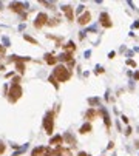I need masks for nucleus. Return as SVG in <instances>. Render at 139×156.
<instances>
[{
  "instance_id": "nucleus-10",
  "label": "nucleus",
  "mask_w": 139,
  "mask_h": 156,
  "mask_svg": "<svg viewBox=\"0 0 139 156\" xmlns=\"http://www.w3.org/2000/svg\"><path fill=\"white\" fill-rule=\"evenodd\" d=\"M62 142H63V136H60V135L53 136V138L50 139V144H51V145H57V147H60Z\"/></svg>"
},
{
  "instance_id": "nucleus-16",
  "label": "nucleus",
  "mask_w": 139,
  "mask_h": 156,
  "mask_svg": "<svg viewBox=\"0 0 139 156\" xmlns=\"http://www.w3.org/2000/svg\"><path fill=\"white\" fill-rule=\"evenodd\" d=\"M44 151H45V147H36L34 150H33V153H31V156H44Z\"/></svg>"
},
{
  "instance_id": "nucleus-22",
  "label": "nucleus",
  "mask_w": 139,
  "mask_h": 156,
  "mask_svg": "<svg viewBox=\"0 0 139 156\" xmlns=\"http://www.w3.org/2000/svg\"><path fill=\"white\" fill-rule=\"evenodd\" d=\"M47 25H50V27H56V25H59V19L57 17H54V19H51V22L48 20V23Z\"/></svg>"
},
{
  "instance_id": "nucleus-8",
  "label": "nucleus",
  "mask_w": 139,
  "mask_h": 156,
  "mask_svg": "<svg viewBox=\"0 0 139 156\" xmlns=\"http://www.w3.org/2000/svg\"><path fill=\"white\" fill-rule=\"evenodd\" d=\"M25 6H26V5H23V3H20V2H12V3L9 5V8H11L14 12H22V11L25 9Z\"/></svg>"
},
{
  "instance_id": "nucleus-11",
  "label": "nucleus",
  "mask_w": 139,
  "mask_h": 156,
  "mask_svg": "<svg viewBox=\"0 0 139 156\" xmlns=\"http://www.w3.org/2000/svg\"><path fill=\"white\" fill-rule=\"evenodd\" d=\"M101 114L104 116V122H105V125H107V130H110V127H111V119H110L108 113L105 111V108H101Z\"/></svg>"
},
{
  "instance_id": "nucleus-23",
  "label": "nucleus",
  "mask_w": 139,
  "mask_h": 156,
  "mask_svg": "<svg viewBox=\"0 0 139 156\" xmlns=\"http://www.w3.org/2000/svg\"><path fill=\"white\" fill-rule=\"evenodd\" d=\"M53 85H54V88H59V84H57V81H56V77L54 76H50V79H48Z\"/></svg>"
},
{
  "instance_id": "nucleus-5",
  "label": "nucleus",
  "mask_w": 139,
  "mask_h": 156,
  "mask_svg": "<svg viewBox=\"0 0 139 156\" xmlns=\"http://www.w3.org/2000/svg\"><path fill=\"white\" fill-rule=\"evenodd\" d=\"M54 156H73L70 148H63V147H57L54 150Z\"/></svg>"
},
{
  "instance_id": "nucleus-35",
  "label": "nucleus",
  "mask_w": 139,
  "mask_h": 156,
  "mask_svg": "<svg viewBox=\"0 0 139 156\" xmlns=\"http://www.w3.org/2000/svg\"><path fill=\"white\" fill-rule=\"evenodd\" d=\"M133 28H139V22H134V23H133Z\"/></svg>"
},
{
  "instance_id": "nucleus-20",
  "label": "nucleus",
  "mask_w": 139,
  "mask_h": 156,
  "mask_svg": "<svg viewBox=\"0 0 139 156\" xmlns=\"http://www.w3.org/2000/svg\"><path fill=\"white\" fill-rule=\"evenodd\" d=\"M25 40H28V42L33 43V45H39V43H37V40H36V39H33L31 36H26V34H25Z\"/></svg>"
},
{
  "instance_id": "nucleus-18",
  "label": "nucleus",
  "mask_w": 139,
  "mask_h": 156,
  "mask_svg": "<svg viewBox=\"0 0 139 156\" xmlns=\"http://www.w3.org/2000/svg\"><path fill=\"white\" fill-rule=\"evenodd\" d=\"M65 49H66V53H70V54H71L73 51L76 49V45H74L73 42H68V43L65 45Z\"/></svg>"
},
{
  "instance_id": "nucleus-9",
  "label": "nucleus",
  "mask_w": 139,
  "mask_h": 156,
  "mask_svg": "<svg viewBox=\"0 0 139 156\" xmlns=\"http://www.w3.org/2000/svg\"><path fill=\"white\" fill-rule=\"evenodd\" d=\"M62 11L65 12V16H66V19L71 22L73 20V17H74V12H73V8L71 6H68V5H65V6H62Z\"/></svg>"
},
{
  "instance_id": "nucleus-14",
  "label": "nucleus",
  "mask_w": 139,
  "mask_h": 156,
  "mask_svg": "<svg viewBox=\"0 0 139 156\" xmlns=\"http://www.w3.org/2000/svg\"><path fill=\"white\" fill-rule=\"evenodd\" d=\"M57 60H62V62H73V56L70 54V53H63V54H60L59 57H57Z\"/></svg>"
},
{
  "instance_id": "nucleus-30",
  "label": "nucleus",
  "mask_w": 139,
  "mask_h": 156,
  "mask_svg": "<svg viewBox=\"0 0 139 156\" xmlns=\"http://www.w3.org/2000/svg\"><path fill=\"white\" fill-rule=\"evenodd\" d=\"M77 156H91V154H88V153H85V151H80Z\"/></svg>"
},
{
  "instance_id": "nucleus-34",
  "label": "nucleus",
  "mask_w": 139,
  "mask_h": 156,
  "mask_svg": "<svg viewBox=\"0 0 139 156\" xmlns=\"http://www.w3.org/2000/svg\"><path fill=\"white\" fill-rule=\"evenodd\" d=\"M134 79H136V81H139V71H136V73H134Z\"/></svg>"
},
{
  "instance_id": "nucleus-21",
  "label": "nucleus",
  "mask_w": 139,
  "mask_h": 156,
  "mask_svg": "<svg viewBox=\"0 0 139 156\" xmlns=\"http://www.w3.org/2000/svg\"><path fill=\"white\" fill-rule=\"evenodd\" d=\"M44 156H54V150L50 148V147H47L45 151H44Z\"/></svg>"
},
{
  "instance_id": "nucleus-19",
  "label": "nucleus",
  "mask_w": 139,
  "mask_h": 156,
  "mask_svg": "<svg viewBox=\"0 0 139 156\" xmlns=\"http://www.w3.org/2000/svg\"><path fill=\"white\" fill-rule=\"evenodd\" d=\"M99 97H90L88 99V103H90V105H99Z\"/></svg>"
},
{
  "instance_id": "nucleus-2",
  "label": "nucleus",
  "mask_w": 139,
  "mask_h": 156,
  "mask_svg": "<svg viewBox=\"0 0 139 156\" xmlns=\"http://www.w3.org/2000/svg\"><path fill=\"white\" fill-rule=\"evenodd\" d=\"M22 87L19 85V84H12L11 85V88H9V91H8V100L9 102H17L19 99H20V96H22Z\"/></svg>"
},
{
  "instance_id": "nucleus-33",
  "label": "nucleus",
  "mask_w": 139,
  "mask_h": 156,
  "mask_svg": "<svg viewBox=\"0 0 139 156\" xmlns=\"http://www.w3.org/2000/svg\"><path fill=\"white\" fill-rule=\"evenodd\" d=\"M122 121H124L125 124H127V122H128V118H127V116H122Z\"/></svg>"
},
{
  "instance_id": "nucleus-15",
  "label": "nucleus",
  "mask_w": 139,
  "mask_h": 156,
  "mask_svg": "<svg viewBox=\"0 0 139 156\" xmlns=\"http://www.w3.org/2000/svg\"><path fill=\"white\" fill-rule=\"evenodd\" d=\"M97 116V111L94 110V108H90L87 113H85V119H88V121H93L94 118Z\"/></svg>"
},
{
  "instance_id": "nucleus-29",
  "label": "nucleus",
  "mask_w": 139,
  "mask_h": 156,
  "mask_svg": "<svg viewBox=\"0 0 139 156\" xmlns=\"http://www.w3.org/2000/svg\"><path fill=\"white\" fill-rule=\"evenodd\" d=\"M0 54H2V56L5 54V46H2V45H0Z\"/></svg>"
},
{
  "instance_id": "nucleus-3",
  "label": "nucleus",
  "mask_w": 139,
  "mask_h": 156,
  "mask_svg": "<svg viewBox=\"0 0 139 156\" xmlns=\"http://www.w3.org/2000/svg\"><path fill=\"white\" fill-rule=\"evenodd\" d=\"M44 128H45V133L51 135L53 130H54V113L48 111L44 118Z\"/></svg>"
},
{
  "instance_id": "nucleus-26",
  "label": "nucleus",
  "mask_w": 139,
  "mask_h": 156,
  "mask_svg": "<svg viewBox=\"0 0 139 156\" xmlns=\"http://www.w3.org/2000/svg\"><path fill=\"white\" fill-rule=\"evenodd\" d=\"M96 73H97V74H101V73H104V68L101 67V65H99V67L96 68Z\"/></svg>"
},
{
  "instance_id": "nucleus-4",
  "label": "nucleus",
  "mask_w": 139,
  "mask_h": 156,
  "mask_svg": "<svg viewBox=\"0 0 139 156\" xmlns=\"http://www.w3.org/2000/svg\"><path fill=\"white\" fill-rule=\"evenodd\" d=\"M47 23H48V16L45 14V12H39L37 17H36V20H34V27H36V28H42V27L47 25Z\"/></svg>"
},
{
  "instance_id": "nucleus-31",
  "label": "nucleus",
  "mask_w": 139,
  "mask_h": 156,
  "mask_svg": "<svg viewBox=\"0 0 139 156\" xmlns=\"http://www.w3.org/2000/svg\"><path fill=\"white\" fill-rule=\"evenodd\" d=\"M115 56H116V53H115V51H111V53H110V54H108V57H110V59H113V57H115Z\"/></svg>"
},
{
  "instance_id": "nucleus-7",
  "label": "nucleus",
  "mask_w": 139,
  "mask_h": 156,
  "mask_svg": "<svg viewBox=\"0 0 139 156\" xmlns=\"http://www.w3.org/2000/svg\"><path fill=\"white\" fill-rule=\"evenodd\" d=\"M90 20H91V14H90L88 11L79 16V23L82 25V27H83V25H88V23H90Z\"/></svg>"
},
{
  "instance_id": "nucleus-6",
  "label": "nucleus",
  "mask_w": 139,
  "mask_h": 156,
  "mask_svg": "<svg viewBox=\"0 0 139 156\" xmlns=\"http://www.w3.org/2000/svg\"><path fill=\"white\" fill-rule=\"evenodd\" d=\"M101 25L102 27H105V28H111V20H110V16L107 14V12H102L101 14Z\"/></svg>"
},
{
  "instance_id": "nucleus-32",
  "label": "nucleus",
  "mask_w": 139,
  "mask_h": 156,
  "mask_svg": "<svg viewBox=\"0 0 139 156\" xmlns=\"http://www.w3.org/2000/svg\"><path fill=\"white\" fill-rule=\"evenodd\" d=\"M83 8H85V6H83V5H80V6H79V8H77V12H79V14H80V12H82V11H83Z\"/></svg>"
},
{
  "instance_id": "nucleus-17",
  "label": "nucleus",
  "mask_w": 139,
  "mask_h": 156,
  "mask_svg": "<svg viewBox=\"0 0 139 156\" xmlns=\"http://www.w3.org/2000/svg\"><path fill=\"white\" fill-rule=\"evenodd\" d=\"M45 60H47V63H50V65H54L56 62H57V57H54L53 54H45Z\"/></svg>"
},
{
  "instance_id": "nucleus-13",
  "label": "nucleus",
  "mask_w": 139,
  "mask_h": 156,
  "mask_svg": "<svg viewBox=\"0 0 139 156\" xmlns=\"http://www.w3.org/2000/svg\"><path fill=\"white\" fill-rule=\"evenodd\" d=\"M91 128H93V127H91V124H90V122H87V124H83V125L79 128V133H80V135H87V133H90V132H91Z\"/></svg>"
},
{
  "instance_id": "nucleus-12",
  "label": "nucleus",
  "mask_w": 139,
  "mask_h": 156,
  "mask_svg": "<svg viewBox=\"0 0 139 156\" xmlns=\"http://www.w3.org/2000/svg\"><path fill=\"white\" fill-rule=\"evenodd\" d=\"M63 141H66L68 144H70V145H73V147L76 145V138H74V136H73L71 133H70V132L63 135Z\"/></svg>"
},
{
  "instance_id": "nucleus-27",
  "label": "nucleus",
  "mask_w": 139,
  "mask_h": 156,
  "mask_svg": "<svg viewBox=\"0 0 139 156\" xmlns=\"http://www.w3.org/2000/svg\"><path fill=\"white\" fill-rule=\"evenodd\" d=\"M3 43H5V46H9V39L8 37H3Z\"/></svg>"
},
{
  "instance_id": "nucleus-25",
  "label": "nucleus",
  "mask_w": 139,
  "mask_h": 156,
  "mask_svg": "<svg viewBox=\"0 0 139 156\" xmlns=\"http://www.w3.org/2000/svg\"><path fill=\"white\" fill-rule=\"evenodd\" d=\"M5 150H6L5 144H2V142H0V154H3V153H5Z\"/></svg>"
},
{
  "instance_id": "nucleus-24",
  "label": "nucleus",
  "mask_w": 139,
  "mask_h": 156,
  "mask_svg": "<svg viewBox=\"0 0 139 156\" xmlns=\"http://www.w3.org/2000/svg\"><path fill=\"white\" fill-rule=\"evenodd\" d=\"M127 65H130V67H136V62L133 59H127Z\"/></svg>"
},
{
  "instance_id": "nucleus-28",
  "label": "nucleus",
  "mask_w": 139,
  "mask_h": 156,
  "mask_svg": "<svg viewBox=\"0 0 139 156\" xmlns=\"http://www.w3.org/2000/svg\"><path fill=\"white\" fill-rule=\"evenodd\" d=\"M20 82V77H14L12 79V84H19Z\"/></svg>"
},
{
  "instance_id": "nucleus-1",
  "label": "nucleus",
  "mask_w": 139,
  "mask_h": 156,
  "mask_svg": "<svg viewBox=\"0 0 139 156\" xmlns=\"http://www.w3.org/2000/svg\"><path fill=\"white\" fill-rule=\"evenodd\" d=\"M53 76L56 77L57 82H66V81H70V77H71V71L66 67H63V65H57V67L54 68Z\"/></svg>"
}]
</instances>
